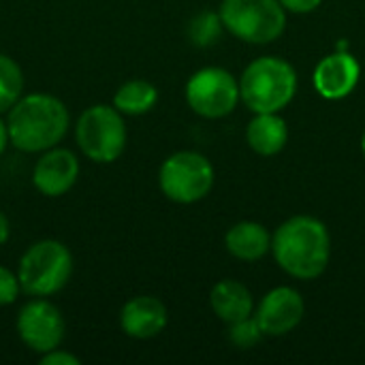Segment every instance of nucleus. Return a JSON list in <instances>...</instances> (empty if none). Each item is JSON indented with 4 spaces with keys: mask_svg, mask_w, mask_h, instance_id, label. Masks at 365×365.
<instances>
[{
    "mask_svg": "<svg viewBox=\"0 0 365 365\" xmlns=\"http://www.w3.org/2000/svg\"><path fill=\"white\" fill-rule=\"evenodd\" d=\"M11 237V222L4 212H0V246H4Z\"/></svg>",
    "mask_w": 365,
    "mask_h": 365,
    "instance_id": "nucleus-24",
    "label": "nucleus"
},
{
    "mask_svg": "<svg viewBox=\"0 0 365 365\" xmlns=\"http://www.w3.org/2000/svg\"><path fill=\"white\" fill-rule=\"evenodd\" d=\"M297 92V73L291 62L265 56L246 66L240 79V98L255 113H278Z\"/></svg>",
    "mask_w": 365,
    "mask_h": 365,
    "instance_id": "nucleus-3",
    "label": "nucleus"
},
{
    "mask_svg": "<svg viewBox=\"0 0 365 365\" xmlns=\"http://www.w3.org/2000/svg\"><path fill=\"white\" fill-rule=\"evenodd\" d=\"M361 152H364V156H365V133H364V137H361Z\"/></svg>",
    "mask_w": 365,
    "mask_h": 365,
    "instance_id": "nucleus-26",
    "label": "nucleus"
},
{
    "mask_svg": "<svg viewBox=\"0 0 365 365\" xmlns=\"http://www.w3.org/2000/svg\"><path fill=\"white\" fill-rule=\"evenodd\" d=\"M248 145L261 156H276L289 141L287 122L278 113H257L246 128Z\"/></svg>",
    "mask_w": 365,
    "mask_h": 365,
    "instance_id": "nucleus-16",
    "label": "nucleus"
},
{
    "mask_svg": "<svg viewBox=\"0 0 365 365\" xmlns=\"http://www.w3.org/2000/svg\"><path fill=\"white\" fill-rule=\"evenodd\" d=\"M11 145V139H9V128H6V120H2V113H0V156L4 154V150Z\"/></svg>",
    "mask_w": 365,
    "mask_h": 365,
    "instance_id": "nucleus-25",
    "label": "nucleus"
},
{
    "mask_svg": "<svg viewBox=\"0 0 365 365\" xmlns=\"http://www.w3.org/2000/svg\"><path fill=\"white\" fill-rule=\"evenodd\" d=\"M156 103H158V90H156L154 83H150L145 79L124 81L115 90L113 101H111V105L122 115H130V118H137V115H143V113L152 111Z\"/></svg>",
    "mask_w": 365,
    "mask_h": 365,
    "instance_id": "nucleus-17",
    "label": "nucleus"
},
{
    "mask_svg": "<svg viewBox=\"0 0 365 365\" xmlns=\"http://www.w3.org/2000/svg\"><path fill=\"white\" fill-rule=\"evenodd\" d=\"M24 96V71L15 58L0 53V113H6Z\"/></svg>",
    "mask_w": 365,
    "mask_h": 365,
    "instance_id": "nucleus-18",
    "label": "nucleus"
},
{
    "mask_svg": "<svg viewBox=\"0 0 365 365\" xmlns=\"http://www.w3.org/2000/svg\"><path fill=\"white\" fill-rule=\"evenodd\" d=\"M225 30V24L220 19V13L203 11L195 15L188 24V38L197 47H212L220 41Z\"/></svg>",
    "mask_w": 365,
    "mask_h": 365,
    "instance_id": "nucleus-19",
    "label": "nucleus"
},
{
    "mask_svg": "<svg viewBox=\"0 0 365 365\" xmlns=\"http://www.w3.org/2000/svg\"><path fill=\"white\" fill-rule=\"evenodd\" d=\"M225 246L235 259L259 261L272 250V237L263 225L244 220L229 229V233L225 235Z\"/></svg>",
    "mask_w": 365,
    "mask_h": 365,
    "instance_id": "nucleus-15",
    "label": "nucleus"
},
{
    "mask_svg": "<svg viewBox=\"0 0 365 365\" xmlns=\"http://www.w3.org/2000/svg\"><path fill=\"white\" fill-rule=\"evenodd\" d=\"M81 165L73 150L56 145L38 154L32 169V186L49 199L64 197L79 180Z\"/></svg>",
    "mask_w": 365,
    "mask_h": 365,
    "instance_id": "nucleus-10",
    "label": "nucleus"
},
{
    "mask_svg": "<svg viewBox=\"0 0 365 365\" xmlns=\"http://www.w3.org/2000/svg\"><path fill=\"white\" fill-rule=\"evenodd\" d=\"M361 66L349 51H336L325 56L314 68V88L327 101L346 98L359 83Z\"/></svg>",
    "mask_w": 365,
    "mask_h": 365,
    "instance_id": "nucleus-12",
    "label": "nucleus"
},
{
    "mask_svg": "<svg viewBox=\"0 0 365 365\" xmlns=\"http://www.w3.org/2000/svg\"><path fill=\"white\" fill-rule=\"evenodd\" d=\"M186 103L201 118H225L240 103V81L220 66L199 68L186 83Z\"/></svg>",
    "mask_w": 365,
    "mask_h": 365,
    "instance_id": "nucleus-8",
    "label": "nucleus"
},
{
    "mask_svg": "<svg viewBox=\"0 0 365 365\" xmlns=\"http://www.w3.org/2000/svg\"><path fill=\"white\" fill-rule=\"evenodd\" d=\"M278 2H280L287 11L304 15V13H312L314 9H319L323 0H278Z\"/></svg>",
    "mask_w": 365,
    "mask_h": 365,
    "instance_id": "nucleus-23",
    "label": "nucleus"
},
{
    "mask_svg": "<svg viewBox=\"0 0 365 365\" xmlns=\"http://www.w3.org/2000/svg\"><path fill=\"white\" fill-rule=\"evenodd\" d=\"M158 186L163 195L173 203H197L205 199L214 186V167L199 152H175L167 156L165 163L160 165Z\"/></svg>",
    "mask_w": 365,
    "mask_h": 365,
    "instance_id": "nucleus-7",
    "label": "nucleus"
},
{
    "mask_svg": "<svg viewBox=\"0 0 365 365\" xmlns=\"http://www.w3.org/2000/svg\"><path fill=\"white\" fill-rule=\"evenodd\" d=\"M15 331L28 351L43 355L62 346L66 338V321L49 297H30L15 317Z\"/></svg>",
    "mask_w": 365,
    "mask_h": 365,
    "instance_id": "nucleus-9",
    "label": "nucleus"
},
{
    "mask_svg": "<svg viewBox=\"0 0 365 365\" xmlns=\"http://www.w3.org/2000/svg\"><path fill=\"white\" fill-rule=\"evenodd\" d=\"M167 323V306L152 295H137L120 310V327L133 340H152L165 331Z\"/></svg>",
    "mask_w": 365,
    "mask_h": 365,
    "instance_id": "nucleus-13",
    "label": "nucleus"
},
{
    "mask_svg": "<svg viewBox=\"0 0 365 365\" xmlns=\"http://www.w3.org/2000/svg\"><path fill=\"white\" fill-rule=\"evenodd\" d=\"M21 293V284L17 278V272L0 265V308L13 306Z\"/></svg>",
    "mask_w": 365,
    "mask_h": 365,
    "instance_id": "nucleus-21",
    "label": "nucleus"
},
{
    "mask_svg": "<svg viewBox=\"0 0 365 365\" xmlns=\"http://www.w3.org/2000/svg\"><path fill=\"white\" fill-rule=\"evenodd\" d=\"M272 252L289 276L314 280L329 265L331 237L321 220L312 216H293L274 233Z\"/></svg>",
    "mask_w": 365,
    "mask_h": 365,
    "instance_id": "nucleus-2",
    "label": "nucleus"
},
{
    "mask_svg": "<svg viewBox=\"0 0 365 365\" xmlns=\"http://www.w3.org/2000/svg\"><path fill=\"white\" fill-rule=\"evenodd\" d=\"M220 19L233 36L265 45L287 28V9L278 0H222Z\"/></svg>",
    "mask_w": 365,
    "mask_h": 365,
    "instance_id": "nucleus-6",
    "label": "nucleus"
},
{
    "mask_svg": "<svg viewBox=\"0 0 365 365\" xmlns=\"http://www.w3.org/2000/svg\"><path fill=\"white\" fill-rule=\"evenodd\" d=\"M38 364L41 365H79L81 364V359H79L77 355H73V353L64 351L62 346H58V349H53V351H49V353L38 355Z\"/></svg>",
    "mask_w": 365,
    "mask_h": 365,
    "instance_id": "nucleus-22",
    "label": "nucleus"
},
{
    "mask_svg": "<svg viewBox=\"0 0 365 365\" xmlns=\"http://www.w3.org/2000/svg\"><path fill=\"white\" fill-rule=\"evenodd\" d=\"M128 141V130L124 115L113 105H92L75 122V143L79 152L96 163L111 165L115 163Z\"/></svg>",
    "mask_w": 365,
    "mask_h": 365,
    "instance_id": "nucleus-5",
    "label": "nucleus"
},
{
    "mask_svg": "<svg viewBox=\"0 0 365 365\" xmlns=\"http://www.w3.org/2000/svg\"><path fill=\"white\" fill-rule=\"evenodd\" d=\"M6 128L15 150L41 154L64 141L71 128V113L62 98L49 92H30L6 111Z\"/></svg>",
    "mask_w": 365,
    "mask_h": 365,
    "instance_id": "nucleus-1",
    "label": "nucleus"
},
{
    "mask_svg": "<svg viewBox=\"0 0 365 365\" xmlns=\"http://www.w3.org/2000/svg\"><path fill=\"white\" fill-rule=\"evenodd\" d=\"M210 306L214 314L225 323H237L242 319L252 317L255 302L250 291L237 280H220L214 284L210 293Z\"/></svg>",
    "mask_w": 365,
    "mask_h": 365,
    "instance_id": "nucleus-14",
    "label": "nucleus"
},
{
    "mask_svg": "<svg viewBox=\"0 0 365 365\" xmlns=\"http://www.w3.org/2000/svg\"><path fill=\"white\" fill-rule=\"evenodd\" d=\"M73 276V255L60 240H38L28 246L17 263L21 293L28 297H51Z\"/></svg>",
    "mask_w": 365,
    "mask_h": 365,
    "instance_id": "nucleus-4",
    "label": "nucleus"
},
{
    "mask_svg": "<svg viewBox=\"0 0 365 365\" xmlns=\"http://www.w3.org/2000/svg\"><path fill=\"white\" fill-rule=\"evenodd\" d=\"M263 336H265V334H263V329L259 327L255 314L248 317V319H242V321H237V323H231V329H229V340H231L237 349H242V351H248V349L257 346L259 340H261Z\"/></svg>",
    "mask_w": 365,
    "mask_h": 365,
    "instance_id": "nucleus-20",
    "label": "nucleus"
},
{
    "mask_svg": "<svg viewBox=\"0 0 365 365\" xmlns=\"http://www.w3.org/2000/svg\"><path fill=\"white\" fill-rule=\"evenodd\" d=\"M304 312V299L295 289L276 287L261 299L255 319L265 336H284L302 323Z\"/></svg>",
    "mask_w": 365,
    "mask_h": 365,
    "instance_id": "nucleus-11",
    "label": "nucleus"
}]
</instances>
